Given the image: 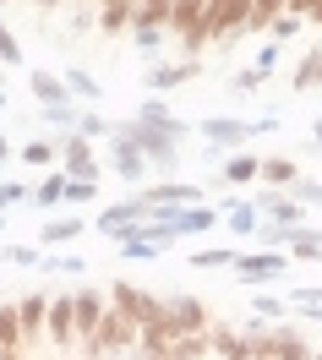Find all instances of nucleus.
<instances>
[{
  "instance_id": "obj_1",
  "label": "nucleus",
  "mask_w": 322,
  "mask_h": 360,
  "mask_svg": "<svg viewBox=\"0 0 322 360\" xmlns=\"http://www.w3.org/2000/svg\"><path fill=\"white\" fill-rule=\"evenodd\" d=\"M131 344H142V328H137L126 311H120L115 300H110V311H104V322L93 328L88 349H93V355H115V349H131Z\"/></svg>"
},
{
  "instance_id": "obj_2",
  "label": "nucleus",
  "mask_w": 322,
  "mask_h": 360,
  "mask_svg": "<svg viewBox=\"0 0 322 360\" xmlns=\"http://www.w3.org/2000/svg\"><path fill=\"white\" fill-rule=\"evenodd\" d=\"M252 22V0H207V17H202V33L207 44H224L235 27Z\"/></svg>"
},
{
  "instance_id": "obj_3",
  "label": "nucleus",
  "mask_w": 322,
  "mask_h": 360,
  "mask_svg": "<svg viewBox=\"0 0 322 360\" xmlns=\"http://www.w3.org/2000/svg\"><path fill=\"white\" fill-rule=\"evenodd\" d=\"M110 300H115V306L131 316L137 328H148V322H159V316L169 311V300H159V295H148V290H137V284H115V290H110Z\"/></svg>"
},
{
  "instance_id": "obj_4",
  "label": "nucleus",
  "mask_w": 322,
  "mask_h": 360,
  "mask_svg": "<svg viewBox=\"0 0 322 360\" xmlns=\"http://www.w3.org/2000/svg\"><path fill=\"white\" fill-rule=\"evenodd\" d=\"M104 311H110V295H98V290L71 295V316H77V344H88V338H93V328L104 322Z\"/></svg>"
},
{
  "instance_id": "obj_5",
  "label": "nucleus",
  "mask_w": 322,
  "mask_h": 360,
  "mask_svg": "<svg viewBox=\"0 0 322 360\" xmlns=\"http://www.w3.org/2000/svg\"><path fill=\"white\" fill-rule=\"evenodd\" d=\"M17 306H22V338H27V349H33L44 338V322H49V295H27Z\"/></svg>"
},
{
  "instance_id": "obj_6",
  "label": "nucleus",
  "mask_w": 322,
  "mask_h": 360,
  "mask_svg": "<svg viewBox=\"0 0 322 360\" xmlns=\"http://www.w3.org/2000/svg\"><path fill=\"white\" fill-rule=\"evenodd\" d=\"M66 169H77V175H93V153H88V136H71V142H66Z\"/></svg>"
},
{
  "instance_id": "obj_7",
  "label": "nucleus",
  "mask_w": 322,
  "mask_h": 360,
  "mask_svg": "<svg viewBox=\"0 0 322 360\" xmlns=\"http://www.w3.org/2000/svg\"><path fill=\"white\" fill-rule=\"evenodd\" d=\"M273 273H284V257H257V262H240V278H252V284L273 278Z\"/></svg>"
},
{
  "instance_id": "obj_8",
  "label": "nucleus",
  "mask_w": 322,
  "mask_h": 360,
  "mask_svg": "<svg viewBox=\"0 0 322 360\" xmlns=\"http://www.w3.org/2000/svg\"><path fill=\"white\" fill-rule=\"evenodd\" d=\"M295 88H322V44L300 60V71H295Z\"/></svg>"
},
{
  "instance_id": "obj_9",
  "label": "nucleus",
  "mask_w": 322,
  "mask_h": 360,
  "mask_svg": "<svg viewBox=\"0 0 322 360\" xmlns=\"http://www.w3.org/2000/svg\"><path fill=\"white\" fill-rule=\"evenodd\" d=\"M262 175L273 180V186H295V164H290V158H268V164H262Z\"/></svg>"
},
{
  "instance_id": "obj_10",
  "label": "nucleus",
  "mask_w": 322,
  "mask_h": 360,
  "mask_svg": "<svg viewBox=\"0 0 322 360\" xmlns=\"http://www.w3.org/2000/svg\"><path fill=\"white\" fill-rule=\"evenodd\" d=\"M290 251H300V257H322V235H306V229H290Z\"/></svg>"
},
{
  "instance_id": "obj_11",
  "label": "nucleus",
  "mask_w": 322,
  "mask_h": 360,
  "mask_svg": "<svg viewBox=\"0 0 322 360\" xmlns=\"http://www.w3.org/2000/svg\"><path fill=\"white\" fill-rule=\"evenodd\" d=\"M224 175L240 186V180H257V175H262V164H257V158H230V169H224Z\"/></svg>"
},
{
  "instance_id": "obj_12",
  "label": "nucleus",
  "mask_w": 322,
  "mask_h": 360,
  "mask_svg": "<svg viewBox=\"0 0 322 360\" xmlns=\"http://www.w3.org/2000/svg\"><path fill=\"white\" fill-rule=\"evenodd\" d=\"M246 131H252V126H235V120H219V126H207V136H213V142H240Z\"/></svg>"
},
{
  "instance_id": "obj_13",
  "label": "nucleus",
  "mask_w": 322,
  "mask_h": 360,
  "mask_svg": "<svg viewBox=\"0 0 322 360\" xmlns=\"http://www.w3.org/2000/svg\"><path fill=\"white\" fill-rule=\"evenodd\" d=\"M33 93H39V98H44V104H60V82H55V77H33Z\"/></svg>"
},
{
  "instance_id": "obj_14",
  "label": "nucleus",
  "mask_w": 322,
  "mask_h": 360,
  "mask_svg": "<svg viewBox=\"0 0 322 360\" xmlns=\"http://www.w3.org/2000/svg\"><path fill=\"white\" fill-rule=\"evenodd\" d=\"M66 82H71V93H82V98H98V82H93L88 71H71Z\"/></svg>"
},
{
  "instance_id": "obj_15",
  "label": "nucleus",
  "mask_w": 322,
  "mask_h": 360,
  "mask_svg": "<svg viewBox=\"0 0 322 360\" xmlns=\"http://www.w3.org/2000/svg\"><path fill=\"white\" fill-rule=\"evenodd\" d=\"M120 175H131V180L142 175V153L137 148H120Z\"/></svg>"
},
{
  "instance_id": "obj_16",
  "label": "nucleus",
  "mask_w": 322,
  "mask_h": 360,
  "mask_svg": "<svg viewBox=\"0 0 322 360\" xmlns=\"http://www.w3.org/2000/svg\"><path fill=\"white\" fill-rule=\"evenodd\" d=\"M60 197H66V180H60V175L39 186V202H60Z\"/></svg>"
},
{
  "instance_id": "obj_17",
  "label": "nucleus",
  "mask_w": 322,
  "mask_h": 360,
  "mask_svg": "<svg viewBox=\"0 0 322 360\" xmlns=\"http://www.w3.org/2000/svg\"><path fill=\"white\" fill-rule=\"evenodd\" d=\"M268 213H273L278 224H295V219H300V207H295V202H284V197H278V202L268 207Z\"/></svg>"
},
{
  "instance_id": "obj_18",
  "label": "nucleus",
  "mask_w": 322,
  "mask_h": 360,
  "mask_svg": "<svg viewBox=\"0 0 322 360\" xmlns=\"http://www.w3.org/2000/svg\"><path fill=\"white\" fill-rule=\"evenodd\" d=\"M71 235H77V219H60V224L44 229V240H71Z\"/></svg>"
},
{
  "instance_id": "obj_19",
  "label": "nucleus",
  "mask_w": 322,
  "mask_h": 360,
  "mask_svg": "<svg viewBox=\"0 0 322 360\" xmlns=\"http://www.w3.org/2000/svg\"><path fill=\"white\" fill-rule=\"evenodd\" d=\"M186 71H191V66H175V71H153V88H175V82L186 77Z\"/></svg>"
},
{
  "instance_id": "obj_20",
  "label": "nucleus",
  "mask_w": 322,
  "mask_h": 360,
  "mask_svg": "<svg viewBox=\"0 0 322 360\" xmlns=\"http://www.w3.org/2000/svg\"><path fill=\"white\" fill-rule=\"evenodd\" d=\"M27 164H49V158H55V153H49V148H44V142H27Z\"/></svg>"
},
{
  "instance_id": "obj_21",
  "label": "nucleus",
  "mask_w": 322,
  "mask_h": 360,
  "mask_svg": "<svg viewBox=\"0 0 322 360\" xmlns=\"http://www.w3.org/2000/svg\"><path fill=\"white\" fill-rule=\"evenodd\" d=\"M207 224H213V213H186L175 229H207Z\"/></svg>"
},
{
  "instance_id": "obj_22",
  "label": "nucleus",
  "mask_w": 322,
  "mask_h": 360,
  "mask_svg": "<svg viewBox=\"0 0 322 360\" xmlns=\"http://www.w3.org/2000/svg\"><path fill=\"white\" fill-rule=\"evenodd\" d=\"M295 191L306 197V202H317V207H322V186H311V180H295Z\"/></svg>"
},
{
  "instance_id": "obj_23",
  "label": "nucleus",
  "mask_w": 322,
  "mask_h": 360,
  "mask_svg": "<svg viewBox=\"0 0 322 360\" xmlns=\"http://www.w3.org/2000/svg\"><path fill=\"white\" fill-rule=\"evenodd\" d=\"M77 126H82V136H98V131H104V120H98V115H82Z\"/></svg>"
},
{
  "instance_id": "obj_24",
  "label": "nucleus",
  "mask_w": 322,
  "mask_h": 360,
  "mask_svg": "<svg viewBox=\"0 0 322 360\" xmlns=\"http://www.w3.org/2000/svg\"><path fill=\"white\" fill-rule=\"evenodd\" d=\"M11 202H22V186H0V207H11Z\"/></svg>"
},
{
  "instance_id": "obj_25",
  "label": "nucleus",
  "mask_w": 322,
  "mask_h": 360,
  "mask_svg": "<svg viewBox=\"0 0 322 360\" xmlns=\"http://www.w3.org/2000/svg\"><path fill=\"white\" fill-rule=\"evenodd\" d=\"M317 142H322V120H317Z\"/></svg>"
},
{
  "instance_id": "obj_26",
  "label": "nucleus",
  "mask_w": 322,
  "mask_h": 360,
  "mask_svg": "<svg viewBox=\"0 0 322 360\" xmlns=\"http://www.w3.org/2000/svg\"><path fill=\"white\" fill-rule=\"evenodd\" d=\"M0 158H6V142H0Z\"/></svg>"
},
{
  "instance_id": "obj_27",
  "label": "nucleus",
  "mask_w": 322,
  "mask_h": 360,
  "mask_svg": "<svg viewBox=\"0 0 322 360\" xmlns=\"http://www.w3.org/2000/svg\"><path fill=\"white\" fill-rule=\"evenodd\" d=\"M0 104H6V98H0Z\"/></svg>"
}]
</instances>
